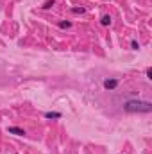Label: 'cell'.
Wrapping results in <instances>:
<instances>
[{
    "label": "cell",
    "mask_w": 152,
    "mask_h": 154,
    "mask_svg": "<svg viewBox=\"0 0 152 154\" xmlns=\"http://www.w3.org/2000/svg\"><path fill=\"white\" fill-rule=\"evenodd\" d=\"M45 118H61V113H57V111H47Z\"/></svg>",
    "instance_id": "obj_4"
},
{
    "label": "cell",
    "mask_w": 152,
    "mask_h": 154,
    "mask_svg": "<svg viewBox=\"0 0 152 154\" xmlns=\"http://www.w3.org/2000/svg\"><path fill=\"white\" fill-rule=\"evenodd\" d=\"M147 79H152V68H147Z\"/></svg>",
    "instance_id": "obj_10"
},
{
    "label": "cell",
    "mask_w": 152,
    "mask_h": 154,
    "mask_svg": "<svg viewBox=\"0 0 152 154\" xmlns=\"http://www.w3.org/2000/svg\"><path fill=\"white\" fill-rule=\"evenodd\" d=\"M52 6H54V0H47V2H45V4H43L41 7H43V9H50Z\"/></svg>",
    "instance_id": "obj_6"
},
{
    "label": "cell",
    "mask_w": 152,
    "mask_h": 154,
    "mask_svg": "<svg viewBox=\"0 0 152 154\" xmlns=\"http://www.w3.org/2000/svg\"><path fill=\"white\" fill-rule=\"evenodd\" d=\"M7 131L11 133V134H16V136H25L27 133H25V129H22V127H16V126H13V127H7Z\"/></svg>",
    "instance_id": "obj_3"
},
{
    "label": "cell",
    "mask_w": 152,
    "mask_h": 154,
    "mask_svg": "<svg viewBox=\"0 0 152 154\" xmlns=\"http://www.w3.org/2000/svg\"><path fill=\"white\" fill-rule=\"evenodd\" d=\"M118 86V79H106L104 81V88L106 90H115Z\"/></svg>",
    "instance_id": "obj_2"
},
{
    "label": "cell",
    "mask_w": 152,
    "mask_h": 154,
    "mask_svg": "<svg viewBox=\"0 0 152 154\" xmlns=\"http://www.w3.org/2000/svg\"><path fill=\"white\" fill-rule=\"evenodd\" d=\"M72 13H75V15H82L84 9H82V7H72Z\"/></svg>",
    "instance_id": "obj_8"
},
{
    "label": "cell",
    "mask_w": 152,
    "mask_h": 154,
    "mask_svg": "<svg viewBox=\"0 0 152 154\" xmlns=\"http://www.w3.org/2000/svg\"><path fill=\"white\" fill-rule=\"evenodd\" d=\"M122 108L127 113H150L152 102H148V100H127V102H124Z\"/></svg>",
    "instance_id": "obj_1"
},
{
    "label": "cell",
    "mask_w": 152,
    "mask_h": 154,
    "mask_svg": "<svg viewBox=\"0 0 152 154\" xmlns=\"http://www.w3.org/2000/svg\"><path fill=\"white\" fill-rule=\"evenodd\" d=\"M100 23H102L104 27H106V25H109V23H111V16H109V15H104L102 18H100Z\"/></svg>",
    "instance_id": "obj_5"
},
{
    "label": "cell",
    "mask_w": 152,
    "mask_h": 154,
    "mask_svg": "<svg viewBox=\"0 0 152 154\" xmlns=\"http://www.w3.org/2000/svg\"><path fill=\"white\" fill-rule=\"evenodd\" d=\"M131 48H132V50H138V48H140V43H138L136 39H132V41H131Z\"/></svg>",
    "instance_id": "obj_9"
},
{
    "label": "cell",
    "mask_w": 152,
    "mask_h": 154,
    "mask_svg": "<svg viewBox=\"0 0 152 154\" xmlns=\"http://www.w3.org/2000/svg\"><path fill=\"white\" fill-rule=\"evenodd\" d=\"M59 27H61V29H70L72 23H70V22H59Z\"/></svg>",
    "instance_id": "obj_7"
}]
</instances>
